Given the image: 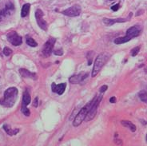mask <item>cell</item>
Returning a JSON list of instances; mask_svg holds the SVG:
<instances>
[{"label": "cell", "mask_w": 147, "mask_h": 146, "mask_svg": "<svg viewBox=\"0 0 147 146\" xmlns=\"http://www.w3.org/2000/svg\"><path fill=\"white\" fill-rule=\"evenodd\" d=\"M55 55H59V56H62L63 54V51L62 49H59V50H55L54 51Z\"/></svg>", "instance_id": "4316f807"}, {"label": "cell", "mask_w": 147, "mask_h": 146, "mask_svg": "<svg viewBox=\"0 0 147 146\" xmlns=\"http://www.w3.org/2000/svg\"><path fill=\"white\" fill-rule=\"evenodd\" d=\"M3 129L6 131V133H7L8 135H10V136L16 135L17 133H18V132H19V129H12L9 124H4Z\"/></svg>", "instance_id": "2e32d148"}, {"label": "cell", "mask_w": 147, "mask_h": 146, "mask_svg": "<svg viewBox=\"0 0 147 146\" xmlns=\"http://www.w3.org/2000/svg\"><path fill=\"white\" fill-rule=\"evenodd\" d=\"M66 83H60L59 85H56L54 82L51 85V90L52 92H54L55 94L59 95H62L65 92L66 89Z\"/></svg>", "instance_id": "7c38bea8"}, {"label": "cell", "mask_w": 147, "mask_h": 146, "mask_svg": "<svg viewBox=\"0 0 147 146\" xmlns=\"http://www.w3.org/2000/svg\"><path fill=\"white\" fill-rule=\"evenodd\" d=\"M92 103H93V100H91L90 102H89L86 106L82 108L81 110L78 112V113L77 114V116L75 117L74 120L73 121V125L74 127H78L79 126L80 124L82 123V121L85 120V118L86 117L87 113H88L89 110L90 109V106H91Z\"/></svg>", "instance_id": "3957f363"}, {"label": "cell", "mask_w": 147, "mask_h": 146, "mask_svg": "<svg viewBox=\"0 0 147 146\" xmlns=\"http://www.w3.org/2000/svg\"><path fill=\"white\" fill-rule=\"evenodd\" d=\"M7 38L8 42L15 46H20L22 42V37L18 35V33L15 31H11L10 33H8L7 35Z\"/></svg>", "instance_id": "52a82bcc"}, {"label": "cell", "mask_w": 147, "mask_h": 146, "mask_svg": "<svg viewBox=\"0 0 147 146\" xmlns=\"http://www.w3.org/2000/svg\"><path fill=\"white\" fill-rule=\"evenodd\" d=\"M140 51V46H137V47L134 48L131 52H130V54H131V56L132 57H135L138 55V54L139 53Z\"/></svg>", "instance_id": "603a6c76"}, {"label": "cell", "mask_w": 147, "mask_h": 146, "mask_svg": "<svg viewBox=\"0 0 147 146\" xmlns=\"http://www.w3.org/2000/svg\"><path fill=\"white\" fill-rule=\"evenodd\" d=\"M21 111L22 113L26 116V117H29L30 115V110L27 108V106H24V105H22L21 106Z\"/></svg>", "instance_id": "44dd1931"}, {"label": "cell", "mask_w": 147, "mask_h": 146, "mask_svg": "<svg viewBox=\"0 0 147 146\" xmlns=\"http://www.w3.org/2000/svg\"><path fill=\"white\" fill-rule=\"evenodd\" d=\"M102 96H98V97L96 96L95 98H93V103L90 106V109L86 117L85 118L86 121H90V120H93L96 114H97V112H98V109L99 106V103L102 101Z\"/></svg>", "instance_id": "277c9868"}, {"label": "cell", "mask_w": 147, "mask_h": 146, "mask_svg": "<svg viewBox=\"0 0 147 146\" xmlns=\"http://www.w3.org/2000/svg\"><path fill=\"white\" fill-rule=\"evenodd\" d=\"M43 17H44V14L42 11L40 9H38L35 11V18H36L37 23L41 29L43 30H47V22L45 21Z\"/></svg>", "instance_id": "ba28073f"}, {"label": "cell", "mask_w": 147, "mask_h": 146, "mask_svg": "<svg viewBox=\"0 0 147 146\" xmlns=\"http://www.w3.org/2000/svg\"><path fill=\"white\" fill-rule=\"evenodd\" d=\"M119 8H120V5H119V3H117L111 7V10H113L114 11H117Z\"/></svg>", "instance_id": "484cf974"}, {"label": "cell", "mask_w": 147, "mask_h": 146, "mask_svg": "<svg viewBox=\"0 0 147 146\" xmlns=\"http://www.w3.org/2000/svg\"><path fill=\"white\" fill-rule=\"evenodd\" d=\"M19 73L20 75L23 77H27V78H31L33 80H36L37 76L35 73H31L29 70L26 69H19Z\"/></svg>", "instance_id": "5bb4252c"}, {"label": "cell", "mask_w": 147, "mask_h": 146, "mask_svg": "<svg viewBox=\"0 0 147 146\" xmlns=\"http://www.w3.org/2000/svg\"><path fill=\"white\" fill-rule=\"evenodd\" d=\"M12 50L9 47H5L3 49V54L5 56H10L12 54Z\"/></svg>", "instance_id": "cb8c5ba5"}, {"label": "cell", "mask_w": 147, "mask_h": 146, "mask_svg": "<svg viewBox=\"0 0 147 146\" xmlns=\"http://www.w3.org/2000/svg\"><path fill=\"white\" fill-rule=\"evenodd\" d=\"M18 89L15 87L8 88L4 92V96L3 98L0 99V105L4 107L11 108L15 105L16 99L18 97Z\"/></svg>", "instance_id": "6da1fadb"}, {"label": "cell", "mask_w": 147, "mask_h": 146, "mask_svg": "<svg viewBox=\"0 0 147 146\" xmlns=\"http://www.w3.org/2000/svg\"><path fill=\"white\" fill-rule=\"evenodd\" d=\"M141 27L138 26H131L130 28H129L127 30H126V34H125V38L128 39V41L131 40L134 38H137L138 36L141 33Z\"/></svg>", "instance_id": "30bf717a"}, {"label": "cell", "mask_w": 147, "mask_h": 146, "mask_svg": "<svg viewBox=\"0 0 147 146\" xmlns=\"http://www.w3.org/2000/svg\"><path fill=\"white\" fill-rule=\"evenodd\" d=\"M110 103H115V102H116V98H115V97H112V98L110 99Z\"/></svg>", "instance_id": "f1b7e54d"}, {"label": "cell", "mask_w": 147, "mask_h": 146, "mask_svg": "<svg viewBox=\"0 0 147 146\" xmlns=\"http://www.w3.org/2000/svg\"><path fill=\"white\" fill-rule=\"evenodd\" d=\"M110 55L108 53H102L100 54L95 59L94 62V65L93 67V70H92L91 76L94 77L101 71V69H102V67L105 66V64L107 63V61L110 59Z\"/></svg>", "instance_id": "7a4b0ae2"}, {"label": "cell", "mask_w": 147, "mask_h": 146, "mask_svg": "<svg viewBox=\"0 0 147 146\" xmlns=\"http://www.w3.org/2000/svg\"><path fill=\"white\" fill-rule=\"evenodd\" d=\"M88 76V73L81 72V73H78V74H75V75H73L72 77H70L69 81H70V83H72V84H78V83H80L81 81L85 80Z\"/></svg>", "instance_id": "8fae6325"}, {"label": "cell", "mask_w": 147, "mask_h": 146, "mask_svg": "<svg viewBox=\"0 0 147 146\" xmlns=\"http://www.w3.org/2000/svg\"><path fill=\"white\" fill-rule=\"evenodd\" d=\"M31 102V98H30V95L28 93V91H24L23 95H22V105L24 106H28L30 103Z\"/></svg>", "instance_id": "e0dca14e"}, {"label": "cell", "mask_w": 147, "mask_h": 146, "mask_svg": "<svg viewBox=\"0 0 147 146\" xmlns=\"http://www.w3.org/2000/svg\"><path fill=\"white\" fill-rule=\"evenodd\" d=\"M94 51H90L87 53V54H86V59L88 60V66L91 65L92 61H93V58H94Z\"/></svg>", "instance_id": "7402d4cb"}, {"label": "cell", "mask_w": 147, "mask_h": 146, "mask_svg": "<svg viewBox=\"0 0 147 146\" xmlns=\"http://www.w3.org/2000/svg\"><path fill=\"white\" fill-rule=\"evenodd\" d=\"M15 7L14 3L11 1H8L2 10H0V22H2L8 16H11L15 12Z\"/></svg>", "instance_id": "5b68a950"}, {"label": "cell", "mask_w": 147, "mask_h": 146, "mask_svg": "<svg viewBox=\"0 0 147 146\" xmlns=\"http://www.w3.org/2000/svg\"><path fill=\"white\" fill-rule=\"evenodd\" d=\"M55 42H56V39L55 38H50L47 42H46V43L44 44V46L42 47V54L44 58H48L51 54Z\"/></svg>", "instance_id": "8992f818"}, {"label": "cell", "mask_w": 147, "mask_h": 146, "mask_svg": "<svg viewBox=\"0 0 147 146\" xmlns=\"http://www.w3.org/2000/svg\"><path fill=\"white\" fill-rule=\"evenodd\" d=\"M110 1H113V0H110Z\"/></svg>", "instance_id": "f546056e"}, {"label": "cell", "mask_w": 147, "mask_h": 146, "mask_svg": "<svg viewBox=\"0 0 147 146\" xmlns=\"http://www.w3.org/2000/svg\"><path fill=\"white\" fill-rule=\"evenodd\" d=\"M129 19L128 18H116V19H112V18H103V22L105 25L107 26H112L114 25V23H123V22H125L127 20Z\"/></svg>", "instance_id": "4fadbf2b"}, {"label": "cell", "mask_w": 147, "mask_h": 146, "mask_svg": "<svg viewBox=\"0 0 147 146\" xmlns=\"http://www.w3.org/2000/svg\"><path fill=\"white\" fill-rule=\"evenodd\" d=\"M121 124L124 126V127H126V128H128L129 130L133 133H134V132L136 131V126H135V124H134L131 122V121H129V120H121Z\"/></svg>", "instance_id": "9a60e30c"}, {"label": "cell", "mask_w": 147, "mask_h": 146, "mask_svg": "<svg viewBox=\"0 0 147 146\" xmlns=\"http://www.w3.org/2000/svg\"><path fill=\"white\" fill-rule=\"evenodd\" d=\"M26 44L30 46H31V47H36L38 46V43L35 42V40L31 38H26Z\"/></svg>", "instance_id": "ffe728a7"}, {"label": "cell", "mask_w": 147, "mask_h": 146, "mask_svg": "<svg viewBox=\"0 0 147 146\" xmlns=\"http://www.w3.org/2000/svg\"><path fill=\"white\" fill-rule=\"evenodd\" d=\"M138 97H139V98L144 102L145 103H146L147 102V94L146 91V90H142V91H140L138 93Z\"/></svg>", "instance_id": "d6986e66"}, {"label": "cell", "mask_w": 147, "mask_h": 146, "mask_svg": "<svg viewBox=\"0 0 147 146\" xmlns=\"http://www.w3.org/2000/svg\"><path fill=\"white\" fill-rule=\"evenodd\" d=\"M30 7V3H26L22 6V11H21V16H22V18H25L26 15L29 14Z\"/></svg>", "instance_id": "ac0fdd59"}, {"label": "cell", "mask_w": 147, "mask_h": 146, "mask_svg": "<svg viewBox=\"0 0 147 146\" xmlns=\"http://www.w3.org/2000/svg\"><path fill=\"white\" fill-rule=\"evenodd\" d=\"M107 89H108V86H107V85H102V86L99 89L100 93H102H102H105V92L107 90Z\"/></svg>", "instance_id": "83f0119b"}, {"label": "cell", "mask_w": 147, "mask_h": 146, "mask_svg": "<svg viewBox=\"0 0 147 146\" xmlns=\"http://www.w3.org/2000/svg\"><path fill=\"white\" fill-rule=\"evenodd\" d=\"M33 106L34 108H37V107L38 106V97H36L34 99Z\"/></svg>", "instance_id": "d4e9b609"}, {"label": "cell", "mask_w": 147, "mask_h": 146, "mask_svg": "<svg viewBox=\"0 0 147 146\" xmlns=\"http://www.w3.org/2000/svg\"><path fill=\"white\" fill-rule=\"evenodd\" d=\"M82 9L80 6L78 5H74L71 7L67 8L65 11H62V14L68 17H78L81 14Z\"/></svg>", "instance_id": "9c48e42d"}]
</instances>
